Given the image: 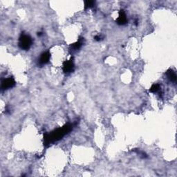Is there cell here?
<instances>
[{
    "mask_svg": "<svg viewBox=\"0 0 177 177\" xmlns=\"http://www.w3.org/2000/svg\"><path fill=\"white\" fill-rule=\"evenodd\" d=\"M95 40H97V41H100V39H101V37L100 36V35H96V36H95Z\"/></svg>",
    "mask_w": 177,
    "mask_h": 177,
    "instance_id": "11",
    "label": "cell"
},
{
    "mask_svg": "<svg viewBox=\"0 0 177 177\" xmlns=\"http://www.w3.org/2000/svg\"><path fill=\"white\" fill-rule=\"evenodd\" d=\"M166 74H167V76H168V79L170 80V81H172V82H176V73H175L174 71H173L172 70L170 69V70H168V71H167Z\"/></svg>",
    "mask_w": 177,
    "mask_h": 177,
    "instance_id": "7",
    "label": "cell"
},
{
    "mask_svg": "<svg viewBox=\"0 0 177 177\" xmlns=\"http://www.w3.org/2000/svg\"><path fill=\"white\" fill-rule=\"evenodd\" d=\"M49 59H50V53H49V52L43 53L41 55L40 58H39V64H41V65L45 64L49 62Z\"/></svg>",
    "mask_w": 177,
    "mask_h": 177,
    "instance_id": "6",
    "label": "cell"
},
{
    "mask_svg": "<svg viewBox=\"0 0 177 177\" xmlns=\"http://www.w3.org/2000/svg\"><path fill=\"white\" fill-rule=\"evenodd\" d=\"M160 90V86L158 84L153 85L150 89V91L152 93H156Z\"/></svg>",
    "mask_w": 177,
    "mask_h": 177,
    "instance_id": "9",
    "label": "cell"
},
{
    "mask_svg": "<svg viewBox=\"0 0 177 177\" xmlns=\"http://www.w3.org/2000/svg\"><path fill=\"white\" fill-rule=\"evenodd\" d=\"M62 69L63 71L65 73H69L73 72V69H74V64H73L72 58L69 59V60L65 61L64 62Z\"/></svg>",
    "mask_w": 177,
    "mask_h": 177,
    "instance_id": "3",
    "label": "cell"
},
{
    "mask_svg": "<svg viewBox=\"0 0 177 177\" xmlns=\"http://www.w3.org/2000/svg\"><path fill=\"white\" fill-rule=\"evenodd\" d=\"M72 129V125L70 124L65 125L64 126L60 128L57 129L56 130L53 131L51 134H46L44 137V144L49 145L54 141H57L64 136L65 135L70 132Z\"/></svg>",
    "mask_w": 177,
    "mask_h": 177,
    "instance_id": "1",
    "label": "cell"
},
{
    "mask_svg": "<svg viewBox=\"0 0 177 177\" xmlns=\"http://www.w3.org/2000/svg\"><path fill=\"white\" fill-rule=\"evenodd\" d=\"M116 22L119 25H124L127 22V19L125 15L124 11H120L119 12L118 17L116 19Z\"/></svg>",
    "mask_w": 177,
    "mask_h": 177,
    "instance_id": "5",
    "label": "cell"
},
{
    "mask_svg": "<svg viewBox=\"0 0 177 177\" xmlns=\"http://www.w3.org/2000/svg\"><path fill=\"white\" fill-rule=\"evenodd\" d=\"M32 44V39L29 35H21L19 37V46L21 49L24 50H28L31 47Z\"/></svg>",
    "mask_w": 177,
    "mask_h": 177,
    "instance_id": "2",
    "label": "cell"
},
{
    "mask_svg": "<svg viewBox=\"0 0 177 177\" xmlns=\"http://www.w3.org/2000/svg\"><path fill=\"white\" fill-rule=\"evenodd\" d=\"M15 82L14 79L12 78V77H9V78L4 79L2 81V82H1V89L3 90L11 89L15 86Z\"/></svg>",
    "mask_w": 177,
    "mask_h": 177,
    "instance_id": "4",
    "label": "cell"
},
{
    "mask_svg": "<svg viewBox=\"0 0 177 177\" xmlns=\"http://www.w3.org/2000/svg\"><path fill=\"white\" fill-rule=\"evenodd\" d=\"M83 44V41H82V38L80 39L78 41L76 42L73 44L72 45H71V47H72V48L73 49H75V50H76V49H78L80 48L81 47H82Z\"/></svg>",
    "mask_w": 177,
    "mask_h": 177,
    "instance_id": "8",
    "label": "cell"
},
{
    "mask_svg": "<svg viewBox=\"0 0 177 177\" xmlns=\"http://www.w3.org/2000/svg\"><path fill=\"white\" fill-rule=\"evenodd\" d=\"M95 5V1H87L85 3V9H88L90 8L93 7V6Z\"/></svg>",
    "mask_w": 177,
    "mask_h": 177,
    "instance_id": "10",
    "label": "cell"
}]
</instances>
